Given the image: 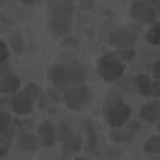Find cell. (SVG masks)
Returning <instances> with one entry per match:
<instances>
[{"label": "cell", "instance_id": "obj_1", "mask_svg": "<svg viewBox=\"0 0 160 160\" xmlns=\"http://www.w3.org/2000/svg\"><path fill=\"white\" fill-rule=\"evenodd\" d=\"M72 4L70 3H53L49 6L51 11V28L55 34L63 35L70 27L72 18Z\"/></svg>", "mask_w": 160, "mask_h": 160}, {"label": "cell", "instance_id": "obj_2", "mask_svg": "<svg viewBox=\"0 0 160 160\" xmlns=\"http://www.w3.org/2000/svg\"><path fill=\"white\" fill-rule=\"evenodd\" d=\"M49 76L55 82L79 83L84 79V70L79 66H53Z\"/></svg>", "mask_w": 160, "mask_h": 160}, {"label": "cell", "instance_id": "obj_3", "mask_svg": "<svg viewBox=\"0 0 160 160\" xmlns=\"http://www.w3.org/2000/svg\"><path fill=\"white\" fill-rule=\"evenodd\" d=\"M98 70H100V75H101L102 79L111 82V80L118 79L119 76L124 73V65L117 61L115 58L105 56V58H102L101 62H100Z\"/></svg>", "mask_w": 160, "mask_h": 160}, {"label": "cell", "instance_id": "obj_4", "mask_svg": "<svg viewBox=\"0 0 160 160\" xmlns=\"http://www.w3.org/2000/svg\"><path fill=\"white\" fill-rule=\"evenodd\" d=\"M88 88L84 86H78L66 91L65 94V101L70 108H80L88 101Z\"/></svg>", "mask_w": 160, "mask_h": 160}, {"label": "cell", "instance_id": "obj_5", "mask_svg": "<svg viewBox=\"0 0 160 160\" xmlns=\"http://www.w3.org/2000/svg\"><path fill=\"white\" fill-rule=\"evenodd\" d=\"M129 107L122 102H115L107 111V118L112 127H121L128 118H129Z\"/></svg>", "mask_w": 160, "mask_h": 160}, {"label": "cell", "instance_id": "obj_6", "mask_svg": "<svg viewBox=\"0 0 160 160\" xmlns=\"http://www.w3.org/2000/svg\"><path fill=\"white\" fill-rule=\"evenodd\" d=\"M132 14L133 18L136 21L142 22V24H148V22H155L156 20V11L152 6H149L148 3L138 2L133 3L132 6Z\"/></svg>", "mask_w": 160, "mask_h": 160}, {"label": "cell", "instance_id": "obj_7", "mask_svg": "<svg viewBox=\"0 0 160 160\" xmlns=\"http://www.w3.org/2000/svg\"><path fill=\"white\" fill-rule=\"evenodd\" d=\"M110 39L117 47L127 48L128 49V48H131L133 45V42H135V34L129 30H125V28H118V30H115L111 34Z\"/></svg>", "mask_w": 160, "mask_h": 160}, {"label": "cell", "instance_id": "obj_8", "mask_svg": "<svg viewBox=\"0 0 160 160\" xmlns=\"http://www.w3.org/2000/svg\"><path fill=\"white\" fill-rule=\"evenodd\" d=\"M39 135H41V141L45 146H52L53 142H55V128L51 122H42L41 127H39Z\"/></svg>", "mask_w": 160, "mask_h": 160}, {"label": "cell", "instance_id": "obj_9", "mask_svg": "<svg viewBox=\"0 0 160 160\" xmlns=\"http://www.w3.org/2000/svg\"><path fill=\"white\" fill-rule=\"evenodd\" d=\"M141 115L143 119L149 122H156L160 117V105L158 101H153L146 104L143 108L141 110Z\"/></svg>", "mask_w": 160, "mask_h": 160}, {"label": "cell", "instance_id": "obj_10", "mask_svg": "<svg viewBox=\"0 0 160 160\" xmlns=\"http://www.w3.org/2000/svg\"><path fill=\"white\" fill-rule=\"evenodd\" d=\"M11 105H13V110L17 114H28L32 110V102L25 98L22 94H17L16 97H13Z\"/></svg>", "mask_w": 160, "mask_h": 160}, {"label": "cell", "instance_id": "obj_11", "mask_svg": "<svg viewBox=\"0 0 160 160\" xmlns=\"http://www.w3.org/2000/svg\"><path fill=\"white\" fill-rule=\"evenodd\" d=\"M18 87H20V79L17 76L7 75L0 79V91L2 93H10V91L17 90Z\"/></svg>", "mask_w": 160, "mask_h": 160}, {"label": "cell", "instance_id": "obj_12", "mask_svg": "<svg viewBox=\"0 0 160 160\" xmlns=\"http://www.w3.org/2000/svg\"><path fill=\"white\" fill-rule=\"evenodd\" d=\"M135 83H136V87H138V90L141 91L143 96H149V94H152L153 86H152V83H150V80H149V78H148L146 75L136 76Z\"/></svg>", "mask_w": 160, "mask_h": 160}, {"label": "cell", "instance_id": "obj_13", "mask_svg": "<svg viewBox=\"0 0 160 160\" xmlns=\"http://www.w3.org/2000/svg\"><path fill=\"white\" fill-rule=\"evenodd\" d=\"M18 145L24 150H35L37 149V142H35V139H34V136L27 132H22L21 135H20Z\"/></svg>", "mask_w": 160, "mask_h": 160}, {"label": "cell", "instance_id": "obj_14", "mask_svg": "<svg viewBox=\"0 0 160 160\" xmlns=\"http://www.w3.org/2000/svg\"><path fill=\"white\" fill-rule=\"evenodd\" d=\"M39 94V88L37 87L35 84H28L27 87H25L24 93H22V96L25 97L27 100H30L31 102H32V100H35L37 97H38Z\"/></svg>", "mask_w": 160, "mask_h": 160}, {"label": "cell", "instance_id": "obj_15", "mask_svg": "<svg viewBox=\"0 0 160 160\" xmlns=\"http://www.w3.org/2000/svg\"><path fill=\"white\" fill-rule=\"evenodd\" d=\"M146 152L149 153H159L160 152V141L158 136H153L146 142Z\"/></svg>", "mask_w": 160, "mask_h": 160}, {"label": "cell", "instance_id": "obj_16", "mask_svg": "<svg viewBox=\"0 0 160 160\" xmlns=\"http://www.w3.org/2000/svg\"><path fill=\"white\" fill-rule=\"evenodd\" d=\"M59 136H61V139H63V141H69L70 138H73L72 128L68 124H61L59 125Z\"/></svg>", "mask_w": 160, "mask_h": 160}, {"label": "cell", "instance_id": "obj_17", "mask_svg": "<svg viewBox=\"0 0 160 160\" xmlns=\"http://www.w3.org/2000/svg\"><path fill=\"white\" fill-rule=\"evenodd\" d=\"M148 39L155 45L159 42V28H158V25H155L152 30H149V32H148Z\"/></svg>", "mask_w": 160, "mask_h": 160}, {"label": "cell", "instance_id": "obj_18", "mask_svg": "<svg viewBox=\"0 0 160 160\" xmlns=\"http://www.w3.org/2000/svg\"><path fill=\"white\" fill-rule=\"evenodd\" d=\"M79 145H80L79 139L73 136V138H70L69 141H66V150L68 152H75V150L79 149Z\"/></svg>", "mask_w": 160, "mask_h": 160}, {"label": "cell", "instance_id": "obj_19", "mask_svg": "<svg viewBox=\"0 0 160 160\" xmlns=\"http://www.w3.org/2000/svg\"><path fill=\"white\" fill-rule=\"evenodd\" d=\"M11 44H13L14 49L16 51H21L22 49V39H21V35L18 32H16L13 37H11Z\"/></svg>", "mask_w": 160, "mask_h": 160}, {"label": "cell", "instance_id": "obj_20", "mask_svg": "<svg viewBox=\"0 0 160 160\" xmlns=\"http://www.w3.org/2000/svg\"><path fill=\"white\" fill-rule=\"evenodd\" d=\"M7 124H8V117L6 115V112L0 111V132L7 128Z\"/></svg>", "mask_w": 160, "mask_h": 160}, {"label": "cell", "instance_id": "obj_21", "mask_svg": "<svg viewBox=\"0 0 160 160\" xmlns=\"http://www.w3.org/2000/svg\"><path fill=\"white\" fill-rule=\"evenodd\" d=\"M7 55H8V52H7V48H6L4 42L0 41V63H2V62L7 58Z\"/></svg>", "mask_w": 160, "mask_h": 160}, {"label": "cell", "instance_id": "obj_22", "mask_svg": "<svg viewBox=\"0 0 160 160\" xmlns=\"http://www.w3.org/2000/svg\"><path fill=\"white\" fill-rule=\"evenodd\" d=\"M155 78L159 79V63L155 65Z\"/></svg>", "mask_w": 160, "mask_h": 160}, {"label": "cell", "instance_id": "obj_23", "mask_svg": "<svg viewBox=\"0 0 160 160\" xmlns=\"http://www.w3.org/2000/svg\"><path fill=\"white\" fill-rule=\"evenodd\" d=\"M6 69H7V68H6V66H2V65H0V73H2V72H4Z\"/></svg>", "mask_w": 160, "mask_h": 160}, {"label": "cell", "instance_id": "obj_24", "mask_svg": "<svg viewBox=\"0 0 160 160\" xmlns=\"http://www.w3.org/2000/svg\"><path fill=\"white\" fill-rule=\"evenodd\" d=\"M76 160H86V159H76Z\"/></svg>", "mask_w": 160, "mask_h": 160}]
</instances>
